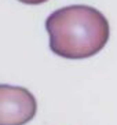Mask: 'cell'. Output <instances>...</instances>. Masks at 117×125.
<instances>
[{"label":"cell","mask_w":117,"mask_h":125,"mask_svg":"<svg viewBox=\"0 0 117 125\" xmlns=\"http://www.w3.org/2000/svg\"><path fill=\"white\" fill-rule=\"evenodd\" d=\"M50 48L65 59H85L98 54L110 36L102 12L90 6L74 4L54 11L46 21Z\"/></svg>","instance_id":"6da1fadb"},{"label":"cell","mask_w":117,"mask_h":125,"mask_svg":"<svg viewBox=\"0 0 117 125\" xmlns=\"http://www.w3.org/2000/svg\"><path fill=\"white\" fill-rule=\"evenodd\" d=\"M36 111V99L26 88L0 85V125H25Z\"/></svg>","instance_id":"7a4b0ae2"},{"label":"cell","mask_w":117,"mask_h":125,"mask_svg":"<svg viewBox=\"0 0 117 125\" xmlns=\"http://www.w3.org/2000/svg\"><path fill=\"white\" fill-rule=\"evenodd\" d=\"M21 3L23 4H32V6H36V4H43L46 3L47 0H19Z\"/></svg>","instance_id":"3957f363"}]
</instances>
